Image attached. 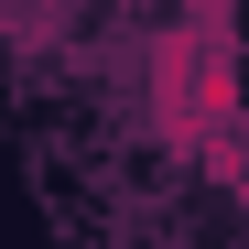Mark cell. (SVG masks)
Wrapping results in <instances>:
<instances>
[{"label":"cell","instance_id":"obj_1","mask_svg":"<svg viewBox=\"0 0 249 249\" xmlns=\"http://www.w3.org/2000/svg\"><path fill=\"white\" fill-rule=\"evenodd\" d=\"M152 108H162V130H174L184 152H217L238 130V44L217 33V11L184 22V33H162V54H152Z\"/></svg>","mask_w":249,"mask_h":249},{"label":"cell","instance_id":"obj_2","mask_svg":"<svg viewBox=\"0 0 249 249\" xmlns=\"http://www.w3.org/2000/svg\"><path fill=\"white\" fill-rule=\"evenodd\" d=\"M238 195H249V152H238Z\"/></svg>","mask_w":249,"mask_h":249}]
</instances>
